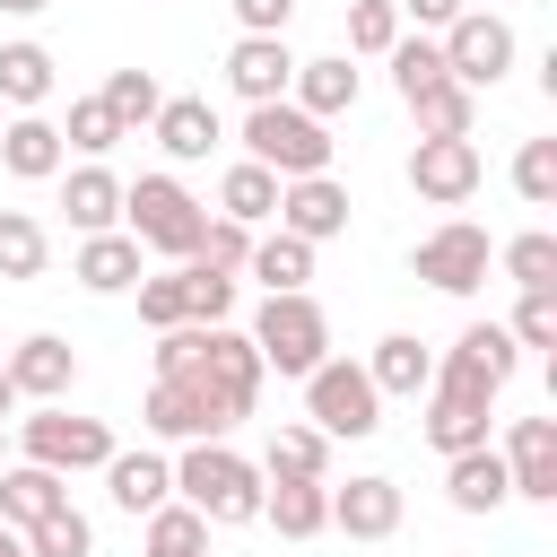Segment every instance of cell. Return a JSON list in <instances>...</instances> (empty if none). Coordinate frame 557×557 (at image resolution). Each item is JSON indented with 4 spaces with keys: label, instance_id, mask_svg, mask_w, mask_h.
<instances>
[{
    "label": "cell",
    "instance_id": "37",
    "mask_svg": "<svg viewBox=\"0 0 557 557\" xmlns=\"http://www.w3.org/2000/svg\"><path fill=\"white\" fill-rule=\"evenodd\" d=\"M209 548V522L183 505V496H165L157 513H148V557H200Z\"/></svg>",
    "mask_w": 557,
    "mask_h": 557
},
{
    "label": "cell",
    "instance_id": "12",
    "mask_svg": "<svg viewBox=\"0 0 557 557\" xmlns=\"http://www.w3.org/2000/svg\"><path fill=\"white\" fill-rule=\"evenodd\" d=\"M278 235H296V244H331V235H348V183H331V174L278 183Z\"/></svg>",
    "mask_w": 557,
    "mask_h": 557
},
{
    "label": "cell",
    "instance_id": "16",
    "mask_svg": "<svg viewBox=\"0 0 557 557\" xmlns=\"http://www.w3.org/2000/svg\"><path fill=\"white\" fill-rule=\"evenodd\" d=\"M366 383H374L383 400H418V392L435 383V348H426L418 331H383L374 357H366Z\"/></svg>",
    "mask_w": 557,
    "mask_h": 557
},
{
    "label": "cell",
    "instance_id": "6",
    "mask_svg": "<svg viewBox=\"0 0 557 557\" xmlns=\"http://www.w3.org/2000/svg\"><path fill=\"white\" fill-rule=\"evenodd\" d=\"M17 444H26L35 470H61V479H70V470H104V461L122 453L104 418H70L61 400H44L35 418H17Z\"/></svg>",
    "mask_w": 557,
    "mask_h": 557
},
{
    "label": "cell",
    "instance_id": "21",
    "mask_svg": "<svg viewBox=\"0 0 557 557\" xmlns=\"http://www.w3.org/2000/svg\"><path fill=\"white\" fill-rule=\"evenodd\" d=\"M70 505V479L61 470H35V461H0V522L9 531H35L44 513Z\"/></svg>",
    "mask_w": 557,
    "mask_h": 557
},
{
    "label": "cell",
    "instance_id": "27",
    "mask_svg": "<svg viewBox=\"0 0 557 557\" xmlns=\"http://www.w3.org/2000/svg\"><path fill=\"white\" fill-rule=\"evenodd\" d=\"M218 218H235V226L278 218V174H270V165H252V157H235V165L218 174Z\"/></svg>",
    "mask_w": 557,
    "mask_h": 557
},
{
    "label": "cell",
    "instance_id": "5",
    "mask_svg": "<svg viewBox=\"0 0 557 557\" xmlns=\"http://www.w3.org/2000/svg\"><path fill=\"white\" fill-rule=\"evenodd\" d=\"M305 418H313V435H331V444H366V435L383 426V392L366 383V366L322 357V366L305 374Z\"/></svg>",
    "mask_w": 557,
    "mask_h": 557
},
{
    "label": "cell",
    "instance_id": "20",
    "mask_svg": "<svg viewBox=\"0 0 557 557\" xmlns=\"http://www.w3.org/2000/svg\"><path fill=\"white\" fill-rule=\"evenodd\" d=\"M261 522H278V540L331 531V479H261Z\"/></svg>",
    "mask_w": 557,
    "mask_h": 557
},
{
    "label": "cell",
    "instance_id": "44",
    "mask_svg": "<svg viewBox=\"0 0 557 557\" xmlns=\"http://www.w3.org/2000/svg\"><path fill=\"white\" fill-rule=\"evenodd\" d=\"M505 331H513V348H557V287H522Z\"/></svg>",
    "mask_w": 557,
    "mask_h": 557
},
{
    "label": "cell",
    "instance_id": "4",
    "mask_svg": "<svg viewBox=\"0 0 557 557\" xmlns=\"http://www.w3.org/2000/svg\"><path fill=\"white\" fill-rule=\"evenodd\" d=\"M244 339L261 348V366H278V374L305 383V374L331 357V313H322L313 296H261V313H252Z\"/></svg>",
    "mask_w": 557,
    "mask_h": 557
},
{
    "label": "cell",
    "instance_id": "24",
    "mask_svg": "<svg viewBox=\"0 0 557 557\" xmlns=\"http://www.w3.org/2000/svg\"><path fill=\"white\" fill-rule=\"evenodd\" d=\"M287 104H296V113H313V122L348 113V104H357V61H348V52H331V61H296Z\"/></svg>",
    "mask_w": 557,
    "mask_h": 557
},
{
    "label": "cell",
    "instance_id": "46",
    "mask_svg": "<svg viewBox=\"0 0 557 557\" xmlns=\"http://www.w3.org/2000/svg\"><path fill=\"white\" fill-rule=\"evenodd\" d=\"M235 17H244V35H287L296 0H235Z\"/></svg>",
    "mask_w": 557,
    "mask_h": 557
},
{
    "label": "cell",
    "instance_id": "3",
    "mask_svg": "<svg viewBox=\"0 0 557 557\" xmlns=\"http://www.w3.org/2000/svg\"><path fill=\"white\" fill-rule=\"evenodd\" d=\"M200 226H209V209H200L174 174L122 183V235H131V244H148V252H165V261H191V252H200Z\"/></svg>",
    "mask_w": 557,
    "mask_h": 557
},
{
    "label": "cell",
    "instance_id": "26",
    "mask_svg": "<svg viewBox=\"0 0 557 557\" xmlns=\"http://www.w3.org/2000/svg\"><path fill=\"white\" fill-rule=\"evenodd\" d=\"M61 209H70L78 235H113L122 226V183L104 165H78V174H61Z\"/></svg>",
    "mask_w": 557,
    "mask_h": 557
},
{
    "label": "cell",
    "instance_id": "38",
    "mask_svg": "<svg viewBox=\"0 0 557 557\" xmlns=\"http://www.w3.org/2000/svg\"><path fill=\"white\" fill-rule=\"evenodd\" d=\"M26 557H96V522L78 505H61V513H44L26 531Z\"/></svg>",
    "mask_w": 557,
    "mask_h": 557
},
{
    "label": "cell",
    "instance_id": "28",
    "mask_svg": "<svg viewBox=\"0 0 557 557\" xmlns=\"http://www.w3.org/2000/svg\"><path fill=\"white\" fill-rule=\"evenodd\" d=\"M453 366H470L487 392H505V383H513V366H522V348H513V331H505V322H470V331L453 339Z\"/></svg>",
    "mask_w": 557,
    "mask_h": 557
},
{
    "label": "cell",
    "instance_id": "9",
    "mask_svg": "<svg viewBox=\"0 0 557 557\" xmlns=\"http://www.w3.org/2000/svg\"><path fill=\"white\" fill-rule=\"evenodd\" d=\"M487 226H470V218H444L435 235H418V252H409V270L435 287V296H479L487 287Z\"/></svg>",
    "mask_w": 557,
    "mask_h": 557
},
{
    "label": "cell",
    "instance_id": "43",
    "mask_svg": "<svg viewBox=\"0 0 557 557\" xmlns=\"http://www.w3.org/2000/svg\"><path fill=\"white\" fill-rule=\"evenodd\" d=\"M122 139V122L104 113V96H70V131H61V148H87V157H104Z\"/></svg>",
    "mask_w": 557,
    "mask_h": 557
},
{
    "label": "cell",
    "instance_id": "15",
    "mask_svg": "<svg viewBox=\"0 0 557 557\" xmlns=\"http://www.w3.org/2000/svg\"><path fill=\"white\" fill-rule=\"evenodd\" d=\"M287 78H296L287 35H235V52H226V87H235L244 104H278Z\"/></svg>",
    "mask_w": 557,
    "mask_h": 557
},
{
    "label": "cell",
    "instance_id": "40",
    "mask_svg": "<svg viewBox=\"0 0 557 557\" xmlns=\"http://www.w3.org/2000/svg\"><path fill=\"white\" fill-rule=\"evenodd\" d=\"M513 191H522L531 209H557V139H522V157H513Z\"/></svg>",
    "mask_w": 557,
    "mask_h": 557
},
{
    "label": "cell",
    "instance_id": "22",
    "mask_svg": "<svg viewBox=\"0 0 557 557\" xmlns=\"http://www.w3.org/2000/svg\"><path fill=\"white\" fill-rule=\"evenodd\" d=\"M148 131H157V148H165L174 165H200V157L226 139V131H218V113H209V96H165Z\"/></svg>",
    "mask_w": 557,
    "mask_h": 557
},
{
    "label": "cell",
    "instance_id": "1",
    "mask_svg": "<svg viewBox=\"0 0 557 557\" xmlns=\"http://www.w3.org/2000/svg\"><path fill=\"white\" fill-rule=\"evenodd\" d=\"M174 496H183L200 522H261V470H252L235 444H183Z\"/></svg>",
    "mask_w": 557,
    "mask_h": 557
},
{
    "label": "cell",
    "instance_id": "34",
    "mask_svg": "<svg viewBox=\"0 0 557 557\" xmlns=\"http://www.w3.org/2000/svg\"><path fill=\"white\" fill-rule=\"evenodd\" d=\"M383 61H392V87H400V104L453 78V70H444V52H435V35H400V44L383 52Z\"/></svg>",
    "mask_w": 557,
    "mask_h": 557
},
{
    "label": "cell",
    "instance_id": "2",
    "mask_svg": "<svg viewBox=\"0 0 557 557\" xmlns=\"http://www.w3.org/2000/svg\"><path fill=\"white\" fill-rule=\"evenodd\" d=\"M244 157H252V165H270L278 183L331 174V122L296 113L287 96H278V104H244Z\"/></svg>",
    "mask_w": 557,
    "mask_h": 557
},
{
    "label": "cell",
    "instance_id": "36",
    "mask_svg": "<svg viewBox=\"0 0 557 557\" xmlns=\"http://www.w3.org/2000/svg\"><path fill=\"white\" fill-rule=\"evenodd\" d=\"M139 322H148V331L191 322V278H183V261H174V270H139Z\"/></svg>",
    "mask_w": 557,
    "mask_h": 557
},
{
    "label": "cell",
    "instance_id": "32",
    "mask_svg": "<svg viewBox=\"0 0 557 557\" xmlns=\"http://www.w3.org/2000/svg\"><path fill=\"white\" fill-rule=\"evenodd\" d=\"M322 470H331V435H313V426H278L261 453V479H322Z\"/></svg>",
    "mask_w": 557,
    "mask_h": 557
},
{
    "label": "cell",
    "instance_id": "45",
    "mask_svg": "<svg viewBox=\"0 0 557 557\" xmlns=\"http://www.w3.org/2000/svg\"><path fill=\"white\" fill-rule=\"evenodd\" d=\"M183 278H191V322H226V313H235V278H226V270L183 261Z\"/></svg>",
    "mask_w": 557,
    "mask_h": 557
},
{
    "label": "cell",
    "instance_id": "19",
    "mask_svg": "<svg viewBox=\"0 0 557 557\" xmlns=\"http://www.w3.org/2000/svg\"><path fill=\"white\" fill-rule=\"evenodd\" d=\"M104 496H113L131 522H148V513L174 496V461H165V453H113V461H104Z\"/></svg>",
    "mask_w": 557,
    "mask_h": 557
},
{
    "label": "cell",
    "instance_id": "49",
    "mask_svg": "<svg viewBox=\"0 0 557 557\" xmlns=\"http://www.w3.org/2000/svg\"><path fill=\"white\" fill-rule=\"evenodd\" d=\"M0 557H26V531H9V522H0Z\"/></svg>",
    "mask_w": 557,
    "mask_h": 557
},
{
    "label": "cell",
    "instance_id": "10",
    "mask_svg": "<svg viewBox=\"0 0 557 557\" xmlns=\"http://www.w3.org/2000/svg\"><path fill=\"white\" fill-rule=\"evenodd\" d=\"M139 426H148L157 444H226V418L209 409V392H200L191 374H165V383H148V400H139Z\"/></svg>",
    "mask_w": 557,
    "mask_h": 557
},
{
    "label": "cell",
    "instance_id": "47",
    "mask_svg": "<svg viewBox=\"0 0 557 557\" xmlns=\"http://www.w3.org/2000/svg\"><path fill=\"white\" fill-rule=\"evenodd\" d=\"M392 9H400V17H418V26H435V35H444V26H453V17H461V9H470V0H392Z\"/></svg>",
    "mask_w": 557,
    "mask_h": 557
},
{
    "label": "cell",
    "instance_id": "29",
    "mask_svg": "<svg viewBox=\"0 0 557 557\" xmlns=\"http://www.w3.org/2000/svg\"><path fill=\"white\" fill-rule=\"evenodd\" d=\"M270 296H305V278H313V244H296V235H252V261H244Z\"/></svg>",
    "mask_w": 557,
    "mask_h": 557
},
{
    "label": "cell",
    "instance_id": "14",
    "mask_svg": "<svg viewBox=\"0 0 557 557\" xmlns=\"http://www.w3.org/2000/svg\"><path fill=\"white\" fill-rule=\"evenodd\" d=\"M505 479H513V496H531V505H557V418H513V435H505Z\"/></svg>",
    "mask_w": 557,
    "mask_h": 557
},
{
    "label": "cell",
    "instance_id": "42",
    "mask_svg": "<svg viewBox=\"0 0 557 557\" xmlns=\"http://www.w3.org/2000/svg\"><path fill=\"white\" fill-rule=\"evenodd\" d=\"M392 44H400V9L392 0H348V52H374L383 61Z\"/></svg>",
    "mask_w": 557,
    "mask_h": 557
},
{
    "label": "cell",
    "instance_id": "11",
    "mask_svg": "<svg viewBox=\"0 0 557 557\" xmlns=\"http://www.w3.org/2000/svg\"><path fill=\"white\" fill-rule=\"evenodd\" d=\"M479 139H418L409 148V191L418 200H435V209H461L470 191H479Z\"/></svg>",
    "mask_w": 557,
    "mask_h": 557
},
{
    "label": "cell",
    "instance_id": "41",
    "mask_svg": "<svg viewBox=\"0 0 557 557\" xmlns=\"http://www.w3.org/2000/svg\"><path fill=\"white\" fill-rule=\"evenodd\" d=\"M191 261H200V270H226V278H244V261H252V226H235V218H209Z\"/></svg>",
    "mask_w": 557,
    "mask_h": 557
},
{
    "label": "cell",
    "instance_id": "50",
    "mask_svg": "<svg viewBox=\"0 0 557 557\" xmlns=\"http://www.w3.org/2000/svg\"><path fill=\"white\" fill-rule=\"evenodd\" d=\"M9 409H17V392H9V366H0V418H9Z\"/></svg>",
    "mask_w": 557,
    "mask_h": 557
},
{
    "label": "cell",
    "instance_id": "25",
    "mask_svg": "<svg viewBox=\"0 0 557 557\" xmlns=\"http://www.w3.org/2000/svg\"><path fill=\"white\" fill-rule=\"evenodd\" d=\"M444 496H453V513H496V505L513 496V479H505V461H496L487 444H470V453L444 461Z\"/></svg>",
    "mask_w": 557,
    "mask_h": 557
},
{
    "label": "cell",
    "instance_id": "33",
    "mask_svg": "<svg viewBox=\"0 0 557 557\" xmlns=\"http://www.w3.org/2000/svg\"><path fill=\"white\" fill-rule=\"evenodd\" d=\"M44 261H52V235L26 209H0V278H44Z\"/></svg>",
    "mask_w": 557,
    "mask_h": 557
},
{
    "label": "cell",
    "instance_id": "7",
    "mask_svg": "<svg viewBox=\"0 0 557 557\" xmlns=\"http://www.w3.org/2000/svg\"><path fill=\"white\" fill-rule=\"evenodd\" d=\"M487 400H496V392H487L470 366H453V357H444V366H435V383H426V418H418V426H426V444H435L444 461H453V453H470V444H487Z\"/></svg>",
    "mask_w": 557,
    "mask_h": 557
},
{
    "label": "cell",
    "instance_id": "31",
    "mask_svg": "<svg viewBox=\"0 0 557 557\" xmlns=\"http://www.w3.org/2000/svg\"><path fill=\"white\" fill-rule=\"evenodd\" d=\"M44 96H52V52L44 44H0V104L35 113Z\"/></svg>",
    "mask_w": 557,
    "mask_h": 557
},
{
    "label": "cell",
    "instance_id": "18",
    "mask_svg": "<svg viewBox=\"0 0 557 557\" xmlns=\"http://www.w3.org/2000/svg\"><path fill=\"white\" fill-rule=\"evenodd\" d=\"M0 165H9L17 183H52V174L70 165V148H61V122H44V113H17V122H0Z\"/></svg>",
    "mask_w": 557,
    "mask_h": 557
},
{
    "label": "cell",
    "instance_id": "13",
    "mask_svg": "<svg viewBox=\"0 0 557 557\" xmlns=\"http://www.w3.org/2000/svg\"><path fill=\"white\" fill-rule=\"evenodd\" d=\"M0 366H9V392H17V400H70V383H78V348H70L61 331L17 339Z\"/></svg>",
    "mask_w": 557,
    "mask_h": 557
},
{
    "label": "cell",
    "instance_id": "48",
    "mask_svg": "<svg viewBox=\"0 0 557 557\" xmlns=\"http://www.w3.org/2000/svg\"><path fill=\"white\" fill-rule=\"evenodd\" d=\"M0 9H9V17H44L52 0H0Z\"/></svg>",
    "mask_w": 557,
    "mask_h": 557
},
{
    "label": "cell",
    "instance_id": "35",
    "mask_svg": "<svg viewBox=\"0 0 557 557\" xmlns=\"http://www.w3.org/2000/svg\"><path fill=\"white\" fill-rule=\"evenodd\" d=\"M96 96H104V113H113L122 131H148V122H157V104H165V87H157L148 70H113Z\"/></svg>",
    "mask_w": 557,
    "mask_h": 557
},
{
    "label": "cell",
    "instance_id": "39",
    "mask_svg": "<svg viewBox=\"0 0 557 557\" xmlns=\"http://www.w3.org/2000/svg\"><path fill=\"white\" fill-rule=\"evenodd\" d=\"M496 261H505V278H513V287H557V235H540V226H531V235H513Z\"/></svg>",
    "mask_w": 557,
    "mask_h": 557
},
{
    "label": "cell",
    "instance_id": "17",
    "mask_svg": "<svg viewBox=\"0 0 557 557\" xmlns=\"http://www.w3.org/2000/svg\"><path fill=\"white\" fill-rule=\"evenodd\" d=\"M331 531H348V540H392L400 531V487L392 479H348V487H331Z\"/></svg>",
    "mask_w": 557,
    "mask_h": 557
},
{
    "label": "cell",
    "instance_id": "30",
    "mask_svg": "<svg viewBox=\"0 0 557 557\" xmlns=\"http://www.w3.org/2000/svg\"><path fill=\"white\" fill-rule=\"evenodd\" d=\"M409 122H418V139H470V122H479V96L444 78V87L409 96Z\"/></svg>",
    "mask_w": 557,
    "mask_h": 557
},
{
    "label": "cell",
    "instance_id": "23",
    "mask_svg": "<svg viewBox=\"0 0 557 557\" xmlns=\"http://www.w3.org/2000/svg\"><path fill=\"white\" fill-rule=\"evenodd\" d=\"M70 278H78L87 296H131V287H139V244H131L122 226H113V235H78Z\"/></svg>",
    "mask_w": 557,
    "mask_h": 557
},
{
    "label": "cell",
    "instance_id": "8",
    "mask_svg": "<svg viewBox=\"0 0 557 557\" xmlns=\"http://www.w3.org/2000/svg\"><path fill=\"white\" fill-rule=\"evenodd\" d=\"M435 52H444V70H453V87H496L505 70H513V26L496 17V9H461L444 35H435Z\"/></svg>",
    "mask_w": 557,
    "mask_h": 557
}]
</instances>
